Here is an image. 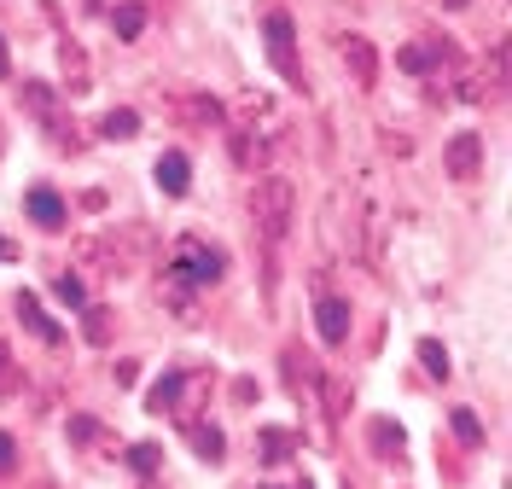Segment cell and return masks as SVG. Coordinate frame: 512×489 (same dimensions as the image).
Returning <instances> with one entry per match:
<instances>
[{"label": "cell", "mask_w": 512, "mask_h": 489, "mask_svg": "<svg viewBox=\"0 0 512 489\" xmlns=\"http://www.w3.org/2000/svg\"><path fill=\"white\" fill-rule=\"evenodd\" d=\"M12 391H18V361H12V350H6V344H0V402H6Z\"/></svg>", "instance_id": "obj_21"}, {"label": "cell", "mask_w": 512, "mask_h": 489, "mask_svg": "<svg viewBox=\"0 0 512 489\" xmlns=\"http://www.w3.org/2000/svg\"><path fill=\"white\" fill-rule=\"evenodd\" d=\"M181 391H187V373L175 367V373H163L158 385H152V396H146V408H152V414H163V408H169V402H175Z\"/></svg>", "instance_id": "obj_17"}, {"label": "cell", "mask_w": 512, "mask_h": 489, "mask_svg": "<svg viewBox=\"0 0 512 489\" xmlns=\"http://www.w3.org/2000/svg\"><path fill=\"white\" fill-rule=\"evenodd\" d=\"M12 76V47H6V35H0V82Z\"/></svg>", "instance_id": "obj_27"}, {"label": "cell", "mask_w": 512, "mask_h": 489, "mask_svg": "<svg viewBox=\"0 0 512 489\" xmlns=\"http://www.w3.org/2000/svg\"><path fill=\"white\" fill-rule=\"evenodd\" d=\"M448 431H454L466 449H483V437H489V431H483V420L472 414V408H448Z\"/></svg>", "instance_id": "obj_14"}, {"label": "cell", "mask_w": 512, "mask_h": 489, "mask_svg": "<svg viewBox=\"0 0 512 489\" xmlns=\"http://www.w3.org/2000/svg\"><path fill=\"white\" fill-rule=\"evenodd\" d=\"M256 449H262V466H280V460H291V449H297V431H291V425H262V431H256Z\"/></svg>", "instance_id": "obj_10"}, {"label": "cell", "mask_w": 512, "mask_h": 489, "mask_svg": "<svg viewBox=\"0 0 512 489\" xmlns=\"http://www.w3.org/2000/svg\"><path fill=\"white\" fill-rule=\"evenodd\" d=\"M24 210H30V222H41V228H64V198L53 193V187H35L30 198H24Z\"/></svg>", "instance_id": "obj_12"}, {"label": "cell", "mask_w": 512, "mask_h": 489, "mask_svg": "<svg viewBox=\"0 0 512 489\" xmlns=\"http://www.w3.org/2000/svg\"><path fill=\"white\" fill-rule=\"evenodd\" d=\"M24 105L41 117V129L53 134V140H59V134H70V129H64V117H59V99H53V88H47V82H24Z\"/></svg>", "instance_id": "obj_7"}, {"label": "cell", "mask_w": 512, "mask_h": 489, "mask_svg": "<svg viewBox=\"0 0 512 489\" xmlns=\"http://www.w3.org/2000/svg\"><path fill=\"white\" fill-rule=\"evenodd\" d=\"M262 489H274V484H262Z\"/></svg>", "instance_id": "obj_30"}, {"label": "cell", "mask_w": 512, "mask_h": 489, "mask_svg": "<svg viewBox=\"0 0 512 489\" xmlns=\"http://www.w3.org/2000/svg\"><path fill=\"white\" fill-rule=\"evenodd\" d=\"M437 6H448V12H460V6H472V0H437Z\"/></svg>", "instance_id": "obj_29"}, {"label": "cell", "mask_w": 512, "mask_h": 489, "mask_svg": "<svg viewBox=\"0 0 512 489\" xmlns=\"http://www.w3.org/2000/svg\"><path fill=\"white\" fill-rule=\"evenodd\" d=\"M315 326H320V338H326V344H344V338H350V303L320 286V292H315Z\"/></svg>", "instance_id": "obj_6"}, {"label": "cell", "mask_w": 512, "mask_h": 489, "mask_svg": "<svg viewBox=\"0 0 512 489\" xmlns=\"http://www.w3.org/2000/svg\"><path fill=\"white\" fill-rule=\"evenodd\" d=\"M262 41H268V65L280 70L291 88H303V59H297V24H291V12H268L262 18Z\"/></svg>", "instance_id": "obj_2"}, {"label": "cell", "mask_w": 512, "mask_h": 489, "mask_svg": "<svg viewBox=\"0 0 512 489\" xmlns=\"http://www.w3.org/2000/svg\"><path fill=\"white\" fill-rule=\"evenodd\" d=\"M99 134H105V140H134V134H140V111H111V117H105V123H99Z\"/></svg>", "instance_id": "obj_18"}, {"label": "cell", "mask_w": 512, "mask_h": 489, "mask_svg": "<svg viewBox=\"0 0 512 489\" xmlns=\"http://www.w3.org/2000/svg\"><path fill=\"white\" fill-rule=\"evenodd\" d=\"M128 466H134V472H158L163 449H158V443H134V449H128Z\"/></svg>", "instance_id": "obj_20"}, {"label": "cell", "mask_w": 512, "mask_h": 489, "mask_svg": "<svg viewBox=\"0 0 512 489\" xmlns=\"http://www.w3.org/2000/svg\"><path fill=\"white\" fill-rule=\"evenodd\" d=\"M169 274H175V280H181V286H216V280H222V251H210V245H181V251H175V268H169Z\"/></svg>", "instance_id": "obj_5"}, {"label": "cell", "mask_w": 512, "mask_h": 489, "mask_svg": "<svg viewBox=\"0 0 512 489\" xmlns=\"http://www.w3.org/2000/svg\"><path fill=\"white\" fill-rule=\"evenodd\" d=\"M111 30H117V41H140V30H146V6H140V0L111 6Z\"/></svg>", "instance_id": "obj_13"}, {"label": "cell", "mask_w": 512, "mask_h": 489, "mask_svg": "<svg viewBox=\"0 0 512 489\" xmlns=\"http://www.w3.org/2000/svg\"><path fill=\"white\" fill-rule=\"evenodd\" d=\"M12 303H18V315H24V326H30V332L41 338V344H64V326H59V321H47V309L35 303V292H18Z\"/></svg>", "instance_id": "obj_9"}, {"label": "cell", "mask_w": 512, "mask_h": 489, "mask_svg": "<svg viewBox=\"0 0 512 489\" xmlns=\"http://www.w3.org/2000/svg\"><path fill=\"white\" fill-rule=\"evenodd\" d=\"M192 111H198L204 123H222V105H216V99H192Z\"/></svg>", "instance_id": "obj_25"}, {"label": "cell", "mask_w": 512, "mask_h": 489, "mask_svg": "<svg viewBox=\"0 0 512 489\" xmlns=\"http://www.w3.org/2000/svg\"><path fill=\"white\" fill-rule=\"evenodd\" d=\"M59 303H70V309H88V292H82V280H76V274H64V280H59Z\"/></svg>", "instance_id": "obj_22"}, {"label": "cell", "mask_w": 512, "mask_h": 489, "mask_svg": "<svg viewBox=\"0 0 512 489\" xmlns=\"http://www.w3.org/2000/svg\"><path fill=\"white\" fill-rule=\"evenodd\" d=\"M419 367H425V379H431V385H443L448 373H454V367H448V350L437 344V338H419Z\"/></svg>", "instance_id": "obj_16"}, {"label": "cell", "mask_w": 512, "mask_h": 489, "mask_svg": "<svg viewBox=\"0 0 512 489\" xmlns=\"http://www.w3.org/2000/svg\"><path fill=\"white\" fill-rule=\"evenodd\" d=\"M192 449H198V455L204 460H222V431H216V425H192Z\"/></svg>", "instance_id": "obj_19"}, {"label": "cell", "mask_w": 512, "mask_h": 489, "mask_svg": "<svg viewBox=\"0 0 512 489\" xmlns=\"http://www.w3.org/2000/svg\"><path fill=\"white\" fill-rule=\"evenodd\" d=\"M437 59H443V35H431V41H408V47L396 53V65L408 70V76H431Z\"/></svg>", "instance_id": "obj_8"}, {"label": "cell", "mask_w": 512, "mask_h": 489, "mask_svg": "<svg viewBox=\"0 0 512 489\" xmlns=\"http://www.w3.org/2000/svg\"><path fill=\"white\" fill-rule=\"evenodd\" d=\"M332 53L344 59V70H350V82L361 88V94H373V88H379V53H373V41H367V35H355V30L332 35Z\"/></svg>", "instance_id": "obj_3"}, {"label": "cell", "mask_w": 512, "mask_h": 489, "mask_svg": "<svg viewBox=\"0 0 512 489\" xmlns=\"http://www.w3.org/2000/svg\"><path fill=\"white\" fill-rule=\"evenodd\" d=\"M59 65H64V82H70V94H88V59L76 53V41H59Z\"/></svg>", "instance_id": "obj_15"}, {"label": "cell", "mask_w": 512, "mask_h": 489, "mask_svg": "<svg viewBox=\"0 0 512 489\" xmlns=\"http://www.w3.org/2000/svg\"><path fill=\"white\" fill-rule=\"evenodd\" d=\"M70 437H76V443H94V437H99V420L76 414V420H70Z\"/></svg>", "instance_id": "obj_24"}, {"label": "cell", "mask_w": 512, "mask_h": 489, "mask_svg": "<svg viewBox=\"0 0 512 489\" xmlns=\"http://www.w3.org/2000/svg\"><path fill=\"white\" fill-rule=\"evenodd\" d=\"M105 338H111V315L88 309V344H105Z\"/></svg>", "instance_id": "obj_23"}, {"label": "cell", "mask_w": 512, "mask_h": 489, "mask_svg": "<svg viewBox=\"0 0 512 489\" xmlns=\"http://www.w3.org/2000/svg\"><path fill=\"white\" fill-rule=\"evenodd\" d=\"M158 187H163L169 198H187V187H192L187 152H163V158H158Z\"/></svg>", "instance_id": "obj_11"}, {"label": "cell", "mask_w": 512, "mask_h": 489, "mask_svg": "<svg viewBox=\"0 0 512 489\" xmlns=\"http://www.w3.org/2000/svg\"><path fill=\"white\" fill-rule=\"evenodd\" d=\"M12 257H18V245H12V239L0 233V262H12Z\"/></svg>", "instance_id": "obj_28"}, {"label": "cell", "mask_w": 512, "mask_h": 489, "mask_svg": "<svg viewBox=\"0 0 512 489\" xmlns=\"http://www.w3.org/2000/svg\"><path fill=\"white\" fill-rule=\"evenodd\" d=\"M12 460H18V443H12V437L0 431V472H12Z\"/></svg>", "instance_id": "obj_26"}, {"label": "cell", "mask_w": 512, "mask_h": 489, "mask_svg": "<svg viewBox=\"0 0 512 489\" xmlns=\"http://www.w3.org/2000/svg\"><path fill=\"white\" fill-rule=\"evenodd\" d=\"M291 204H297V187H291L286 175H256V181H251V198H245V210H251V222L262 228V239H268V245L286 233Z\"/></svg>", "instance_id": "obj_1"}, {"label": "cell", "mask_w": 512, "mask_h": 489, "mask_svg": "<svg viewBox=\"0 0 512 489\" xmlns=\"http://www.w3.org/2000/svg\"><path fill=\"white\" fill-rule=\"evenodd\" d=\"M350 6H355V0H350Z\"/></svg>", "instance_id": "obj_31"}, {"label": "cell", "mask_w": 512, "mask_h": 489, "mask_svg": "<svg viewBox=\"0 0 512 489\" xmlns=\"http://www.w3.org/2000/svg\"><path fill=\"white\" fill-rule=\"evenodd\" d=\"M443 169H448V181H478V175H483V134H478V129L448 134Z\"/></svg>", "instance_id": "obj_4"}]
</instances>
